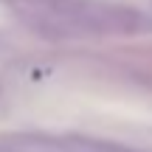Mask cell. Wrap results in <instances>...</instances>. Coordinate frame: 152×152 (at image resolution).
Masks as SVG:
<instances>
[{
    "label": "cell",
    "mask_w": 152,
    "mask_h": 152,
    "mask_svg": "<svg viewBox=\"0 0 152 152\" xmlns=\"http://www.w3.org/2000/svg\"><path fill=\"white\" fill-rule=\"evenodd\" d=\"M99 152H132V149H124V147H107V144H102Z\"/></svg>",
    "instance_id": "2"
},
{
    "label": "cell",
    "mask_w": 152,
    "mask_h": 152,
    "mask_svg": "<svg viewBox=\"0 0 152 152\" xmlns=\"http://www.w3.org/2000/svg\"><path fill=\"white\" fill-rule=\"evenodd\" d=\"M0 152H99V144L56 135H9L0 138Z\"/></svg>",
    "instance_id": "1"
}]
</instances>
